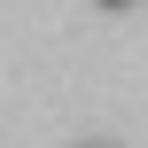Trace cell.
<instances>
[{
  "label": "cell",
  "instance_id": "1",
  "mask_svg": "<svg viewBox=\"0 0 148 148\" xmlns=\"http://www.w3.org/2000/svg\"><path fill=\"white\" fill-rule=\"evenodd\" d=\"M101 8H133V0H101Z\"/></svg>",
  "mask_w": 148,
  "mask_h": 148
}]
</instances>
